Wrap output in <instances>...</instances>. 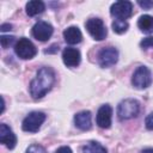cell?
<instances>
[{"label":"cell","instance_id":"cell-3","mask_svg":"<svg viewBox=\"0 0 153 153\" xmlns=\"http://www.w3.org/2000/svg\"><path fill=\"white\" fill-rule=\"evenodd\" d=\"M152 81H153L152 73H151V71L146 66L137 67L135 69V72L133 73L131 84H133L134 87H136L139 90H145V88L149 87Z\"/></svg>","mask_w":153,"mask_h":153},{"label":"cell","instance_id":"cell-6","mask_svg":"<svg viewBox=\"0 0 153 153\" xmlns=\"http://www.w3.org/2000/svg\"><path fill=\"white\" fill-rule=\"evenodd\" d=\"M85 26H86L87 32L96 41H103L108 35L106 27H105L103 20L99 19V18H90L85 23Z\"/></svg>","mask_w":153,"mask_h":153},{"label":"cell","instance_id":"cell-22","mask_svg":"<svg viewBox=\"0 0 153 153\" xmlns=\"http://www.w3.org/2000/svg\"><path fill=\"white\" fill-rule=\"evenodd\" d=\"M145 126L148 130H153V112L148 114L145 120Z\"/></svg>","mask_w":153,"mask_h":153},{"label":"cell","instance_id":"cell-23","mask_svg":"<svg viewBox=\"0 0 153 153\" xmlns=\"http://www.w3.org/2000/svg\"><path fill=\"white\" fill-rule=\"evenodd\" d=\"M137 5L140 6V7H142V8H145V10H149V8H152L153 7V1H151V0H143V1H137Z\"/></svg>","mask_w":153,"mask_h":153},{"label":"cell","instance_id":"cell-20","mask_svg":"<svg viewBox=\"0 0 153 153\" xmlns=\"http://www.w3.org/2000/svg\"><path fill=\"white\" fill-rule=\"evenodd\" d=\"M25 153H47V151L41 145H31Z\"/></svg>","mask_w":153,"mask_h":153},{"label":"cell","instance_id":"cell-15","mask_svg":"<svg viewBox=\"0 0 153 153\" xmlns=\"http://www.w3.org/2000/svg\"><path fill=\"white\" fill-rule=\"evenodd\" d=\"M25 10H26V14L30 16V17H33V16H37V14H41L44 10H45V5L43 1H39V0H31L26 4L25 6Z\"/></svg>","mask_w":153,"mask_h":153},{"label":"cell","instance_id":"cell-7","mask_svg":"<svg viewBox=\"0 0 153 153\" xmlns=\"http://www.w3.org/2000/svg\"><path fill=\"white\" fill-rule=\"evenodd\" d=\"M110 14L115 19L126 20L133 14V4L130 1H116L110 7Z\"/></svg>","mask_w":153,"mask_h":153},{"label":"cell","instance_id":"cell-17","mask_svg":"<svg viewBox=\"0 0 153 153\" xmlns=\"http://www.w3.org/2000/svg\"><path fill=\"white\" fill-rule=\"evenodd\" d=\"M82 153H108V149L97 141H90L82 147Z\"/></svg>","mask_w":153,"mask_h":153},{"label":"cell","instance_id":"cell-12","mask_svg":"<svg viewBox=\"0 0 153 153\" xmlns=\"http://www.w3.org/2000/svg\"><path fill=\"white\" fill-rule=\"evenodd\" d=\"M62 61L67 67H76L81 61L80 51L76 48H65L62 51Z\"/></svg>","mask_w":153,"mask_h":153},{"label":"cell","instance_id":"cell-5","mask_svg":"<svg viewBox=\"0 0 153 153\" xmlns=\"http://www.w3.org/2000/svg\"><path fill=\"white\" fill-rule=\"evenodd\" d=\"M14 51L18 57H20L23 60H30L36 56L37 48L29 38L22 37L17 41V43L14 45Z\"/></svg>","mask_w":153,"mask_h":153},{"label":"cell","instance_id":"cell-8","mask_svg":"<svg viewBox=\"0 0 153 153\" xmlns=\"http://www.w3.org/2000/svg\"><path fill=\"white\" fill-rule=\"evenodd\" d=\"M118 61V51L114 47L103 48L98 53V63L103 68H108L114 66Z\"/></svg>","mask_w":153,"mask_h":153},{"label":"cell","instance_id":"cell-16","mask_svg":"<svg viewBox=\"0 0 153 153\" xmlns=\"http://www.w3.org/2000/svg\"><path fill=\"white\" fill-rule=\"evenodd\" d=\"M137 27L145 33L153 32V17L149 14H142L137 19Z\"/></svg>","mask_w":153,"mask_h":153},{"label":"cell","instance_id":"cell-11","mask_svg":"<svg viewBox=\"0 0 153 153\" xmlns=\"http://www.w3.org/2000/svg\"><path fill=\"white\" fill-rule=\"evenodd\" d=\"M0 142L8 149H13L17 145V136L6 123L0 124Z\"/></svg>","mask_w":153,"mask_h":153},{"label":"cell","instance_id":"cell-1","mask_svg":"<svg viewBox=\"0 0 153 153\" xmlns=\"http://www.w3.org/2000/svg\"><path fill=\"white\" fill-rule=\"evenodd\" d=\"M55 84V72L50 67H42L30 82V94L33 99L43 98Z\"/></svg>","mask_w":153,"mask_h":153},{"label":"cell","instance_id":"cell-25","mask_svg":"<svg viewBox=\"0 0 153 153\" xmlns=\"http://www.w3.org/2000/svg\"><path fill=\"white\" fill-rule=\"evenodd\" d=\"M11 27H12L11 24H2V25H1V31H2V32L8 31V30H11Z\"/></svg>","mask_w":153,"mask_h":153},{"label":"cell","instance_id":"cell-19","mask_svg":"<svg viewBox=\"0 0 153 153\" xmlns=\"http://www.w3.org/2000/svg\"><path fill=\"white\" fill-rule=\"evenodd\" d=\"M13 42H14V37L13 36H5V35H2L0 37V43H1V47L4 49L8 48Z\"/></svg>","mask_w":153,"mask_h":153},{"label":"cell","instance_id":"cell-2","mask_svg":"<svg viewBox=\"0 0 153 153\" xmlns=\"http://www.w3.org/2000/svg\"><path fill=\"white\" fill-rule=\"evenodd\" d=\"M140 112V103L134 98H126L117 106V116L121 121L134 118Z\"/></svg>","mask_w":153,"mask_h":153},{"label":"cell","instance_id":"cell-14","mask_svg":"<svg viewBox=\"0 0 153 153\" xmlns=\"http://www.w3.org/2000/svg\"><path fill=\"white\" fill-rule=\"evenodd\" d=\"M63 38L68 44H78L82 39V33L78 26H69L63 31Z\"/></svg>","mask_w":153,"mask_h":153},{"label":"cell","instance_id":"cell-24","mask_svg":"<svg viewBox=\"0 0 153 153\" xmlns=\"http://www.w3.org/2000/svg\"><path fill=\"white\" fill-rule=\"evenodd\" d=\"M55 153H73V152L68 146H61L60 148H57L55 151Z\"/></svg>","mask_w":153,"mask_h":153},{"label":"cell","instance_id":"cell-9","mask_svg":"<svg viewBox=\"0 0 153 153\" xmlns=\"http://www.w3.org/2000/svg\"><path fill=\"white\" fill-rule=\"evenodd\" d=\"M53 26L51 24H49L48 22H37L33 26H32V36L37 39V41H41V42H45L48 41L51 35H53Z\"/></svg>","mask_w":153,"mask_h":153},{"label":"cell","instance_id":"cell-13","mask_svg":"<svg viewBox=\"0 0 153 153\" xmlns=\"http://www.w3.org/2000/svg\"><path fill=\"white\" fill-rule=\"evenodd\" d=\"M74 124L80 130H88L92 126V115L88 110L80 111L74 115Z\"/></svg>","mask_w":153,"mask_h":153},{"label":"cell","instance_id":"cell-18","mask_svg":"<svg viewBox=\"0 0 153 153\" xmlns=\"http://www.w3.org/2000/svg\"><path fill=\"white\" fill-rule=\"evenodd\" d=\"M111 26H112L114 32H116V33H118V35L124 33V32L128 30V27H129L127 20H121V19H115V20L112 22Z\"/></svg>","mask_w":153,"mask_h":153},{"label":"cell","instance_id":"cell-26","mask_svg":"<svg viewBox=\"0 0 153 153\" xmlns=\"http://www.w3.org/2000/svg\"><path fill=\"white\" fill-rule=\"evenodd\" d=\"M141 153H153V148H145Z\"/></svg>","mask_w":153,"mask_h":153},{"label":"cell","instance_id":"cell-4","mask_svg":"<svg viewBox=\"0 0 153 153\" xmlns=\"http://www.w3.org/2000/svg\"><path fill=\"white\" fill-rule=\"evenodd\" d=\"M47 116L44 112L41 111H32L30 112L22 123V128L24 131H29V133H36L39 130L41 126L43 124V122L45 121Z\"/></svg>","mask_w":153,"mask_h":153},{"label":"cell","instance_id":"cell-10","mask_svg":"<svg viewBox=\"0 0 153 153\" xmlns=\"http://www.w3.org/2000/svg\"><path fill=\"white\" fill-rule=\"evenodd\" d=\"M111 117H112V109L109 104H104L102 105L98 111H97V116H96V122L97 126L99 128L103 129H108L111 126Z\"/></svg>","mask_w":153,"mask_h":153},{"label":"cell","instance_id":"cell-21","mask_svg":"<svg viewBox=\"0 0 153 153\" xmlns=\"http://www.w3.org/2000/svg\"><path fill=\"white\" fill-rule=\"evenodd\" d=\"M140 47L142 49H148V48H153V37H146L140 42Z\"/></svg>","mask_w":153,"mask_h":153}]
</instances>
